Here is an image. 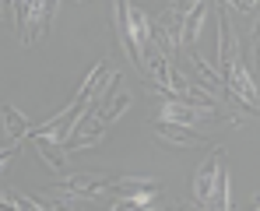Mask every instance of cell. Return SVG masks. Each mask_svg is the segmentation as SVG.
I'll list each match as a JSON object with an SVG mask.
<instances>
[{"mask_svg": "<svg viewBox=\"0 0 260 211\" xmlns=\"http://www.w3.org/2000/svg\"><path fill=\"white\" fill-rule=\"evenodd\" d=\"M151 134L162 144H169V148H197V144H208V137L197 127L176 124V120H151Z\"/></svg>", "mask_w": 260, "mask_h": 211, "instance_id": "7a4b0ae2", "label": "cell"}, {"mask_svg": "<svg viewBox=\"0 0 260 211\" xmlns=\"http://www.w3.org/2000/svg\"><path fill=\"white\" fill-rule=\"evenodd\" d=\"M116 39H120V49L134 60V67L141 71V53H137V46H134V25H130L127 0H116Z\"/></svg>", "mask_w": 260, "mask_h": 211, "instance_id": "52a82bcc", "label": "cell"}, {"mask_svg": "<svg viewBox=\"0 0 260 211\" xmlns=\"http://www.w3.org/2000/svg\"><path fill=\"white\" fill-rule=\"evenodd\" d=\"M204 18H208V4L201 0V4L186 14V21H183V46H193L197 32H201V25H204Z\"/></svg>", "mask_w": 260, "mask_h": 211, "instance_id": "4fadbf2b", "label": "cell"}, {"mask_svg": "<svg viewBox=\"0 0 260 211\" xmlns=\"http://www.w3.org/2000/svg\"><path fill=\"white\" fill-rule=\"evenodd\" d=\"M221 78H225L229 95H232V99L243 106V113H253V116H260V92H257V81H253L250 67H246V49H243V42L236 46V53H232V60L225 64Z\"/></svg>", "mask_w": 260, "mask_h": 211, "instance_id": "6da1fadb", "label": "cell"}, {"mask_svg": "<svg viewBox=\"0 0 260 211\" xmlns=\"http://www.w3.org/2000/svg\"><path fill=\"white\" fill-rule=\"evenodd\" d=\"M197 4H201V0H169V7H166L162 18H158L176 49H183V21H186V14H190Z\"/></svg>", "mask_w": 260, "mask_h": 211, "instance_id": "277c9868", "label": "cell"}, {"mask_svg": "<svg viewBox=\"0 0 260 211\" xmlns=\"http://www.w3.org/2000/svg\"><path fill=\"white\" fill-rule=\"evenodd\" d=\"M14 155H21V144H14V148H0V176H4V169H7V162H11Z\"/></svg>", "mask_w": 260, "mask_h": 211, "instance_id": "9a60e30c", "label": "cell"}, {"mask_svg": "<svg viewBox=\"0 0 260 211\" xmlns=\"http://www.w3.org/2000/svg\"><path fill=\"white\" fill-rule=\"evenodd\" d=\"M225 159V148H215L208 159H204V166L197 169V176H193V208H208V201H211V187H215V172H218V162Z\"/></svg>", "mask_w": 260, "mask_h": 211, "instance_id": "3957f363", "label": "cell"}, {"mask_svg": "<svg viewBox=\"0 0 260 211\" xmlns=\"http://www.w3.org/2000/svg\"><path fill=\"white\" fill-rule=\"evenodd\" d=\"M253 53H257V71H260V21H257V28H253Z\"/></svg>", "mask_w": 260, "mask_h": 211, "instance_id": "2e32d148", "label": "cell"}, {"mask_svg": "<svg viewBox=\"0 0 260 211\" xmlns=\"http://www.w3.org/2000/svg\"><path fill=\"white\" fill-rule=\"evenodd\" d=\"M7 4H11V0H0V11H4V7H7Z\"/></svg>", "mask_w": 260, "mask_h": 211, "instance_id": "e0dca14e", "label": "cell"}, {"mask_svg": "<svg viewBox=\"0 0 260 211\" xmlns=\"http://www.w3.org/2000/svg\"><path fill=\"white\" fill-rule=\"evenodd\" d=\"M208 208H232V201H229V166H225V159L218 162V172H215V187H211V201H208Z\"/></svg>", "mask_w": 260, "mask_h": 211, "instance_id": "8fae6325", "label": "cell"}, {"mask_svg": "<svg viewBox=\"0 0 260 211\" xmlns=\"http://www.w3.org/2000/svg\"><path fill=\"white\" fill-rule=\"evenodd\" d=\"M36 152H39V159H43L46 166L53 169V172H67V148L56 141V137H46V134H36Z\"/></svg>", "mask_w": 260, "mask_h": 211, "instance_id": "ba28073f", "label": "cell"}, {"mask_svg": "<svg viewBox=\"0 0 260 211\" xmlns=\"http://www.w3.org/2000/svg\"><path fill=\"white\" fill-rule=\"evenodd\" d=\"M109 183H113V176H95V172H74L67 183H60L56 190H74V194H85V197H102L106 190H109Z\"/></svg>", "mask_w": 260, "mask_h": 211, "instance_id": "5b68a950", "label": "cell"}, {"mask_svg": "<svg viewBox=\"0 0 260 211\" xmlns=\"http://www.w3.org/2000/svg\"><path fill=\"white\" fill-rule=\"evenodd\" d=\"M127 109H130V92H120V88H116L113 99L99 109V120H102V124H113V120H120Z\"/></svg>", "mask_w": 260, "mask_h": 211, "instance_id": "7c38bea8", "label": "cell"}, {"mask_svg": "<svg viewBox=\"0 0 260 211\" xmlns=\"http://www.w3.org/2000/svg\"><path fill=\"white\" fill-rule=\"evenodd\" d=\"M0 208H21V211H28V208H43V204H39V197L18 194V190H4V194H0Z\"/></svg>", "mask_w": 260, "mask_h": 211, "instance_id": "5bb4252c", "label": "cell"}, {"mask_svg": "<svg viewBox=\"0 0 260 211\" xmlns=\"http://www.w3.org/2000/svg\"><path fill=\"white\" fill-rule=\"evenodd\" d=\"M0 116H4V130H7L11 144H21V141L32 134V124H28V116H25V113H18L11 102H4V106H0Z\"/></svg>", "mask_w": 260, "mask_h": 211, "instance_id": "9c48e42d", "label": "cell"}, {"mask_svg": "<svg viewBox=\"0 0 260 211\" xmlns=\"http://www.w3.org/2000/svg\"><path fill=\"white\" fill-rule=\"evenodd\" d=\"M186 60H190V71L197 74V81L204 84V92H211V95H229V88H225V78H221V71L211 67V64H204V56L201 53H186Z\"/></svg>", "mask_w": 260, "mask_h": 211, "instance_id": "8992f818", "label": "cell"}, {"mask_svg": "<svg viewBox=\"0 0 260 211\" xmlns=\"http://www.w3.org/2000/svg\"><path fill=\"white\" fill-rule=\"evenodd\" d=\"M215 21H218V71H225V64L236 53V39H232V25H229V18H225L221 7L215 11Z\"/></svg>", "mask_w": 260, "mask_h": 211, "instance_id": "30bf717a", "label": "cell"}]
</instances>
